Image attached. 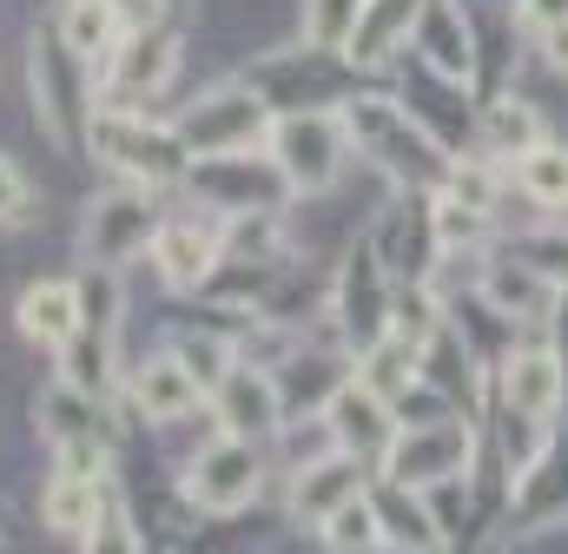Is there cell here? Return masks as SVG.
Returning a JSON list of instances; mask_svg holds the SVG:
<instances>
[{
  "label": "cell",
  "mask_w": 568,
  "mask_h": 554,
  "mask_svg": "<svg viewBox=\"0 0 568 554\" xmlns=\"http://www.w3.org/2000/svg\"><path fill=\"white\" fill-rule=\"evenodd\" d=\"M344 133H351V145L364 158H377L397 185H417V192L429 185L436 192L443 172H449V145H436L424 120H410V106H397V100H351L344 106Z\"/></svg>",
  "instance_id": "cell-1"
},
{
  "label": "cell",
  "mask_w": 568,
  "mask_h": 554,
  "mask_svg": "<svg viewBox=\"0 0 568 554\" xmlns=\"http://www.w3.org/2000/svg\"><path fill=\"white\" fill-rule=\"evenodd\" d=\"M27 80H33V120L47 126V138L60 152H80L87 133H93V66L60 40V27L33 33L27 47Z\"/></svg>",
  "instance_id": "cell-2"
},
{
  "label": "cell",
  "mask_w": 568,
  "mask_h": 554,
  "mask_svg": "<svg viewBox=\"0 0 568 554\" xmlns=\"http://www.w3.org/2000/svg\"><path fill=\"white\" fill-rule=\"evenodd\" d=\"M87 138L113 172H126L133 185H152V192H165V185H179L192 172V152L179 145V133L145 120L140 106H100Z\"/></svg>",
  "instance_id": "cell-3"
},
{
  "label": "cell",
  "mask_w": 568,
  "mask_h": 554,
  "mask_svg": "<svg viewBox=\"0 0 568 554\" xmlns=\"http://www.w3.org/2000/svg\"><path fill=\"white\" fill-rule=\"evenodd\" d=\"M272 165L284 172L291 192L317 198L344 178V158H351V133H344V113H324V106H291L272 120V138H265Z\"/></svg>",
  "instance_id": "cell-4"
},
{
  "label": "cell",
  "mask_w": 568,
  "mask_h": 554,
  "mask_svg": "<svg viewBox=\"0 0 568 554\" xmlns=\"http://www.w3.org/2000/svg\"><path fill=\"white\" fill-rule=\"evenodd\" d=\"M172 133H179V145H185L192 158L258 152V145L272 138V100H265L252 80H239V86H219V93H205L199 106H185V113L172 120Z\"/></svg>",
  "instance_id": "cell-5"
},
{
  "label": "cell",
  "mask_w": 568,
  "mask_h": 554,
  "mask_svg": "<svg viewBox=\"0 0 568 554\" xmlns=\"http://www.w3.org/2000/svg\"><path fill=\"white\" fill-rule=\"evenodd\" d=\"M469 455H476V435L456 422V416H429V422H397L390 449H384V475L404 482V489H449L469 475Z\"/></svg>",
  "instance_id": "cell-6"
},
{
  "label": "cell",
  "mask_w": 568,
  "mask_h": 554,
  "mask_svg": "<svg viewBox=\"0 0 568 554\" xmlns=\"http://www.w3.org/2000/svg\"><path fill=\"white\" fill-rule=\"evenodd\" d=\"M152 238H159V192L152 185H113V192H100L93 205H87V232H80V245H87V265H126V258H140L152 252Z\"/></svg>",
  "instance_id": "cell-7"
},
{
  "label": "cell",
  "mask_w": 568,
  "mask_h": 554,
  "mask_svg": "<svg viewBox=\"0 0 568 554\" xmlns=\"http://www.w3.org/2000/svg\"><path fill=\"white\" fill-rule=\"evenodd\" d=\"M258 482H265L258 442L225 435V429H219V435L192 455V469H185V495H192V509H205V515H239V509L258 495Z\"/></svg>",
  "instance_id": "cell-8"
},
{
  "label": "cell",
  "mask_w": 568,
  "mask_h": 554,
  "mask_svg": "<svg viewBox=\"0 0 568 554\" xmlns=\"http://www.w3.org/2000/svg\"><path fill=\"white\" fill-rule=\"evenodd\" d=\"M179 73V40L165 27H126V40L113 47V60L100 66V86H106V106H140L159 100Z\"/></svg>",
  "instance_id": "cell-9"
},
{
  "label": "cell",
  "mask_w": 568,
  "mask_h": 554,
  "mask_svg": "<svg viewBox=\"0 0 568 554\" xmlns=\"http://www.w3.org/2000/svg\"><path fill=\"white\" fill-rule=\"evenodd\" d=\"M390 297H397V277L384 271L377 245H357L351 265H344V277H337V290H331V310H337L344 343L371 350V343L390 330Z\"/></svg>",
  "instance_id": "cell-10"
},
{
  "label": "cell",
  "mask_w": 568,
  "mask_h": 554,
  "mask_svg": "<svg viewBox=\"0 0 568 554\" xmlns=\"http://www.w3.org/2000/svg\"><path fill=\"white\" fill-rule=\"evenodd\" d=\"M185 185H192L199 198L225 205V212H258V205H278L284 192H291V185H284V172L272 165V152H265V158H252V152H219V158H192Z\"/></svg>",
  "instance_id": "cell-11"
},
{
  "label": "cell",
  "mask_w": 568,
  "mask_h": 554,
  "mask_svg": "<svg viewBox=\"0 0 568 554\" xmlns=\"http://www.w3.org/2000/svg\"><path fill=\"white\" fill-rule=\"evenodd\" d=\"M212 422L225 435H245V442H265L284 429V397H278V377L258 370V363H232V377L212 390Z\"/></svg>",
  "instance_id": "cell-12"
},
{
  "label": "cell",
  "mask_w": 568,
  "mask_h": 554,
  "mask_svg": "<svg viewBox=\"0 0 568 554\" xmlns=\"http://www.w3.org/2000/svg\"><path fill=\"white\" fill-rule=\"evenodd\" d=\"M324 429L337 435V449H351V455H364V462H384V449H390V435H397V403H384L357 370L337 383V397L324 403Z\"/></svg>",
  "instance_id": "cell-13"
},
{
  "label": "cell",
  "mask_w": 568,
  "mask_h": 554,
  "mask_svg": "<svg viewBox=\"0 0 568 554\" xmlns=\"http://www.w3.org/2000/svg\"><path fill=\"white\" fill-rule=\"evenodd\" d=\"M145 258L159 265V284L165 290H199V284H212V271L225 265V238L205 218H159V238H152Z\"/></svg>",
  "instance_id": "cell-14"
},
{
  "label": "cell",
  "mask_w": 568,
  "mask_h": 554,
  "mask_svg": "<svg viewBox=\"0 0 568 554\" xmlns=\"http://www.w3.org/2000/svg\"><path fill=\"white\" fill-rule=\"evenodd\" d=\"M371 489V462L364 455H351V449H331V455H317V462H304L297 475H291V515L297 522H311V529H324L344 502H357Z\"/></svg>",
  "instance_id": "cell-15"
},
{
  "label": "cell",
  "mask_w": 568,
  "mask_h": 554,
  "mask_svg": "<svg viewBox=\"0 0 568 554\" xmlns=\"http://www.w3.org/2000/svg\"><path fill=\"white\" fill-rule=\"evenodd\" d=\"M568 397L562 357L556 350H509L503 357V410L529 416V422H549Z\"/></svg>",
  "instance_id": "cell-16"
},
{
  "label": "cell",
  "mask_w": 568,
  "mask_h": 554,
  "mask_svg": "<svg viewBox=\"0 0 568 554\" xmlns=\"http://www.w3.org/2000/svg\"><path fill=\"white\" fill-rule=\"evenodd\" d=\"M410 40H417L429 73H443V80L476 73V40H469V20H463V0H424L417 20H410Z\"/></svg>",
  "instance_id": "cell-17"
},
{
  "label": "cell",
  "mask_w": 568,
  "mask_h": 554,
  "mask_svg": "<svg viewBox=\"0 0 568 554\" xmlns=\"http://www.w3.org/2000/svg\"><path fill=\"white\" fill-rule=\"evenodd\" d=\"M371 509H377V522H384V542H390V548L443 554V522L429 515L424 489H404V482L377 475V482H371Z\"/></svg>",
  "instance_id": "cell-18"
},
{
  "label": "cell",
  "mask_w": 568,
  "mask_h": 554,
  "mask_svg": "<svg viewBox=\"0 0 568 554\" xmlns=\"http://www.w3.org/2000/svg\"><path fill=\"white\" fill-rule=\"evenodd\" d=\"M33 429L53 449H67V442H106V410H100V397H87L67 377H53L40 390V403H33Z\"/></svg>",
  "instance_id": "cell-19"
},
{
  "label": "cell",
  "mask_w": 568,
  "mask_h": 554,
  "mask_svg": "<svg viewBox=\"0 0 568 554\" xmlns=\"http://www.w3.org/2000/svg\"><path fill=\"white\" fill-rule=\"evenodd\" d=\"M199 383L185 377V363L165 350V357H145L140 370H133V410L145 416V422H179V416L199 410Z\"/></svg>",
  "instance_id": "cell-20"
},
{
  "label": "cell",
  "mask_w": 568,
  "mask_h": 554,
  "mask_svg": "<svg viewBox=\"0 0 568 554\" xmlns=\"http://www.w3.org/2000/svg\"><path fill=\"white\" fill-rule=\"evenodd\" d=\"M13 324H20V337L27 343H47V350H60L73 330H80V297H73V284H27L20 290V304H13Z\"/></svg>",
  "instance_id": "cell-21"
},
{
  "label": "cell",
  "mask_w": 568,
  "mask_h": 554,
  "mask_svg": "<svg viewBox=\"0 0 568 554\" xmlns=\"http://www.w3.org/2000/svg\"><path fill=\"white\" fill-rule=\"evenodd\" d=\"M357 377L384 397V403H404L417 383H424V350L410 343V337H397V330H384L371 350H357Z\"/></svg>",
  "instance_id": "cell-22"
},
{
  "label": "cell",
  "mask_w": 568,
  "mask_h": 554,
  "mask_svg": "<svg viewBox=\"0 0 568 554\" xmlns=\"http://www.w3.org/2000/svg\"><path fill=\"white\" fill-rule=\"evenodd\" d=\"M60 40L100 73V66L113 60V47L126 40V20H120L113 0H67V7H60Z\"/></svg>",
  "instance_id": "cell-23"
},
{
  "label": "cell",
  "mask_w": 568,
  "mask_h": 554,
  "mask_svg": "<svg viewBox=\"0 0 568 554\" xmlns=\"http://www.w3.org/2000/svg\"><path fill=\"white\" fill-rule=\"evenodd\" d=\"M106 475H73V469H53L47 475V489H40V515H47V529H60V535H87V522L100 515V502H106Z\"/></svg>",
  "instance_id": "cell-24"
},
{
  "label": "cell",
  "mask_w": 568,
  "mask_h": 554,
  "mask_svg": "<svg viewBox=\"0 0 568 554\" xmlns=\"http://www.w3.org/2000/svg\"><path fill=\"white\" fill-rule=\"evenodd\" d=\"M483 304H489V310H503L509 324H516V317L529 324V317H549L556 284H542L523 258H503V265H489V271H483Z\"/></svg>",
  "instance_id": "cell-25"
},
{
  "label": "cell",
  "mask_w": 568,
  "mask_h": 554,
  "mask_svg": "<svg viewBox=\"0 0 568 554\" xmlns=\"http://www.w3.org/2000/svg\"><path fill=\"white\" fill-rule=\"evenodd\" d=\"M219 238H225V258H232V265H272V258H284L278 205H258V212H232V218L219 225Z\"/></svg>",
  "instance_id": "cell-26"
},
{
  "label": "cell",
  "mask_w": 568,
  "mask_h": 554,
  "mask_svg": "<svg viewBox=\"0 0 568 554\" xmlns=\"http://www.w3.org/2000/svg\"><path fill=\"white\" fill-rule=\"evenodd\" d=\"M113 343L120 337H100V330H73L67 343H60V377L73 383V390H87V397H100L106 403V390H113Z\"/></svg>",
  "instance_id": "cell-27"
},
{
  "label": "cell",
  "mask_w": 568,
  "mask_h": 554,
  "mask_svg": "<svg viewBox=\"0 0 568 554\" xmlns=\"http://www.w3.org/2000/svg\"><path fill=\"white\" fill-rule=\"evenodd\" d=\"M73 297H80V330H100V337H120L126 324V284L113 265H87L73 277Z\"/></svg>",
  "instance_id": "cell-28"
},
{
  "label": "cell",
  "mask_w": 568,
  "mask_h": 554,
  "mask_svg": "<svg viewBox=\"0 0 568 554\" xmlns=\"http://www.w3.org/2000/svg\"><path fill=\"white\" fill-rule=\"evenodd\" d=\"M516 185H523V198H536L542 212H568V145H556V138L529 145V152L516 158Z\"/></svg>",
  "instance_id": "cell-29"
},
{
  "label": "cell",
  "mask_w": 568,
  "mask_h": 554,
  "mask_svg": "<svg viewBox=\"0 0 568 554\" xmlns=\"http://www.w3.org/2000/svg\"><path fill=\"white\" fill-rule=\"evenodd\" d=\"M417 20V0H364V20H357V33H351V60L357 66H377L390 47H397V33Z\"/></svg>",
  "instance_id": "cell-30"
},
{
  "label": "cell",
  "mask_w": 568,
  "mask_h": 554,
  "mask_svg": "<svg viewBox=\"0 0 568 554\" xmlns=\"http://www.w3.org/2000/svg\"><path fill=\"white\" fill-rule=\"evenodd\" d=\"M429 225H436V252H476L489 238V205H469L456 192H429Z\"/></svg>",
  "instance_id": "cell-31"
},
{
  "label": "cell",
  "mask_w": 568,
  "mask_h": 554,
  "mask_svg": "<svg viewBox=\"0 0 568 554\" xmlns=\"http://www.w3.org/2000/svg\"><path fill=\"white\" fill-rule=\"evenodd\" d=\"M483 145L496 152V158H523L529 145H542V120H536V106L529 100H496L489 113H483Z\"/></svg>",
  "instance_id": "cell-32"
},
{
  "label": "cell",
  "mask_w": 568,
  "mask_h": 554,
  "mask_svg": "<svg viewBox=\"0 0 568 554\" xmlns=\"http://www.w3.org/2000/svg\"><path fill=\"white\" fill-rule=\"evenodd\" d=\"M364 20V0H304V47L317 53H344L351 33Z\"/></svg>",
  "instance_id": "cell-33"
},
{
  "label": "cell",
  "mask_w": 568,
  "mask_h": 554,
  "mask_svg": "<svg viewBox=\"0 0 568 554\" xmlns=\"http://www.w3.org/2000/svg\"><path fill=\"white\" fill-rule=\"evenodd\" d=\"M172 357H179V363H185V377H192V383L212 397V390L232 377V363H239V343H225V337H205V330H199V337H179V343H172Z\"/></svg>",
  "instance_id": "cell-34"
},
{
  "label": "cell",
  "mask_w": 568,
  "mask_h": 554,
  "mask_svg": "<svg viewBox=\"0 0 568 554\" xmlns=\"http://www.w3.org/2000/svg\"><path fill=\"white\" fill-rule=\"evenodd\" d=\"M324 542L337 554H371L384 548V522H377V509H371V489L357 495V502H344L331 522H324Z\"/></svg>",
  "instance_id": "cell-35"
},
{
  "label": "cell",
  "mask_w": 568,
  "mask_h": 554,
  "mask_svg": "<svg viewBox=\"0 0 568 554\" xmlns=\"http://www.w3.org/2000/svg\"><path fill=\"white\" fill-rule=\"evenodd\" d=\"M509 258H523L542 284L568 290V232H556V225H549V232H523V238L509 245Z\"/></svg>",
  "instance_id": "cell-36"
},
{
  "label": "cell",
  "mask_w": 568,
  "mask_h": 554,
  "mask_svg": "<svg viewBox=\"0 0 568 554\" xmlns=\"http://www.w3.org/2000/svg\"><path fill=\"white\" fill-rule=\"evenodd\" d=\"M87 554H145L140 535H133V515H126V502L106 489V502H100V515L87 522Z\"/></svg>",
  "instance_id": "cell-37"
},
{
  "label": "cell",
  "mask_w": 568,
  "mask_h": 554,
  "mask_svg": "<svg viewBox=\"0 0 568 554\" xmlns=\"http://www.w3.org/2000/svg\"><path fill=\"white\" fill-rule=\"evenodd\" d=\"M27 212H33V185H27V172L0 152V232H7V225H27Z\"/></svg>",
  "instance_id": "cell-38"
},
{
  "label": "cell",
  "mask_w": 568,
  "mask_h": 554,
  "mask_svg": "<svg viewBox=\"0 0 568 554\" xmlns=\"http://www.w3.org/2000/svg\"><path fill=\"white\" fill-rule=\"evenodd\" d=\"M516 20H523L529 33H549V27L568 20V0H516Z\"/></svg>",
  "instance_id": "cell-39"
},
{
  "label": "cell",
  "mask_w": 568,
  "mask_h": 554,
  "mask_svg": "<svg viewBox=\"0 0 568 554\" xmlns=\"http://www.w3.org/2000/svg\"><path fill=\"white\" fill-rule=\"evenodd\" d=\"M113 7L126 27H159V13H165V0H113Z\"/></svg>",
  "instance_id": "cell-40"
},
{
  "label": "cell",
  "mask_w": 568,
  "mask_h": 554,
  "mask_svg": "<svg viewBox=\"0 0 568 554\" xmlns=\"http://www.w3.org/2000/svg\"><path fill=\"white\" fill-rule=\"evenodd\" d=\"M542 53H549V66H562V73H568V20L542 33Z\"/></svg>",
  "instance_id": "cell-41"
},
{
  "label": "cell",
  "mask_w": 568,
  "mask_h": 554,
  "mask_svg": "<svg viewBox=\"0 0 568 554\" xmlns=\"http://www.w3.org/2000/svg\"><path fill=\"white\" fill-rule=\"evenodd\" d=\"M556 330H562V350L556 357H562V377H568V290H556Z\"/></svg>",
  "instance_id": "cell-42"
},
{
  "label": "cell",
  "mask_w": 568,
  "mask_h": 554,
  "mask_svg": "<svg viewBox=\"0 0 568 554\" xmlns=\"http://www.w3.org/2000/svg\"><path fill=\"white\" fill-rule=\"evenodd\" d=\"M0 535H7V522H0Z\"/></svg>",
  "instance_id": "cell-43"
}]
</instances>
